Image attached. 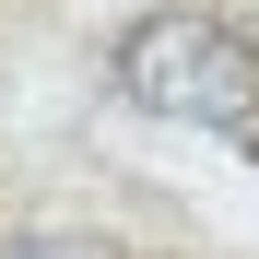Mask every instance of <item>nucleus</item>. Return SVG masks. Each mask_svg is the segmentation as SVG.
<instances>
[{
	"instance_id": "1",
	"label": "nucleus",
	"mask_w": 259,
	"mask_h": 259,
	"mask_svg": "<svg viewBox=\"0 0 259 259\" xmlns=\"http://www.w3.org/2000/svg\"><path fill=\"white\" fill-rule=\"evenodd\" d=\"M118 95L177 130H247L259 118V35L224 12H142L118 35Z\"/></svg>"
},
{
	"instance_id": "2",
	"label": "nucleus",
	"mask_w": 259,
	"mask_h": 259,
	"mask_svg": "<svg viewBox=\"0 0 259 259\" xmlns=\"http://www.w3.org/2000/svg\"><path fill=\"white\" fill-rule=\"evenodd\" d=\"M0 259H130L118 236H0Z\"/></svg>"
}]
</instances>
